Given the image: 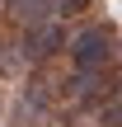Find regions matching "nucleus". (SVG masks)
I'll return each instance as SVG.
<instances>
[{
	"label": "nucleus",
	"instance_id": "f257e3e1",
	"mask_svg": "<svg viewBox=\"0 0 122 127\" xmlns=\"http://www.w3.org/2000/svg\"><path fill=\"white\" fill-rule=\"evenodd\" d=\"M66 57H71V71H113V61H118V33L108 24H85L71 38Z\"/></svg>",
	"mask_w": 122,
	"mask_h": 127
},
{
	"label": "nucleus",
	"instance_id": "f03ea898",
	"mask_svg": "<svg viewBox=\"0 0 122 127\" xmlns=\"http://www.w3.org/2000/svg\"><path fill=\"white\" fill-rule=\"evenodd\" d=\"M52 80L47 75H33L24 85V94L14 99V113H9V127H42V118L52 113Z\"/></svg>",
	"mask_w": 122,
	"mask_h": 127
},
{
	"label": "nucleus",
	"instance_id": "7ed1b4c3",
	"mask_svg": "<svg viewBox=\"0 0 122 127\" xmlns=\"http://www.w3.org/2000/svg\"><path fill=\"white\" fill-rule=\"evenodd\" d=\"M61 47H66V38H61V24H56V19H47V24H33V28H24V42H19L24 61H33V66L52 61V57H56Z\"/></svg>",
	"mask_w": 122,
	"mask_h": 127
},
{
	"label": "nucleus",
	"instance_id": "20e7f679",
	"mask_svg": "<svg viewBox=\"0 0 122 127\" xmlns=\"http://www.w3.org/2000/svg\"><path fill=\"white\" fill-rule=\"evenodd\" d=\"M5 9H9V19H14L19 28H33V24L56 19V0H9Z\"/></svg>",
	"mask_w": 122,
	"mask_h": 127
},
{
	"label": "nucleus",
	"instance_id": "39448f33",
	"mask_svg": "<svg viewBox=\"0 0 122 127\" xmlns=\"http://www.w3.org/2000/svg\"><path fill=\"white\" fill-rule=\"evenodd\" d=\"M85 14H94L89 0H56V19H85Z\"/></svg>",
	"mask_w": 122,
	"mask_h": 127
},
{
	"label": "nucleus",
	"instance_id": "423d86ee",
	"mask_svg": "<svg viewBox=\"0 0 122 127\" xmlns=\"http://www.w3.org/2000/svg\"><path fill=\"white\" fill-rule=\"evenodd\" d=\"M103 127H122V94H113L103 104Z\"/></svg>",
	"mask_w": 122,
	"mask_h": 127
},
{
	"label": "nucleus",
	"instance_id": "0eeeda50",
	"mask_svg": "<svg viewBox=\"0 0 122 127\" xmlns=\"http://www.w3.org/2000/svg\"><path fill=\"white\" fill-rule=\"evenodd\" d=\"M5 5H9V0H5Z\"/></svg>",
	"mask_w": 122,
	"mask_h": 127
}]
</instances>
